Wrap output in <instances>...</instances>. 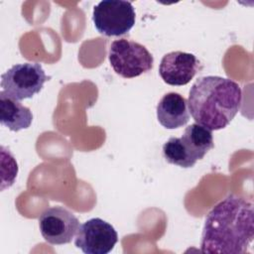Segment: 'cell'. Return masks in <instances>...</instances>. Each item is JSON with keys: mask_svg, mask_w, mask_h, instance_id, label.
<instances>
[{"mask_svg": "<svg viewBox=\"0 0 254 254\" xmlns=\"http://www.w3.org/2000/svg\"><path fill=\"white\" fill-rule=\"evenodd\" d=\"M254 238L251 199L229 194L207 214L200 241L202 253L244 254Z\"/></svg>", "mask_w": 254, "mask_h": 254, "instance_id": "1", "label": "cell"}, {"mask_svg": "<svg viewBox=\"0 0 254 254\" xmlns=\"http://www.w3.org/2000/svg\"><path fill=\"white\" fill-rule=\"evenodd\" d=\"M157 118L167 129L185 126L190 120L188 100L177 92L166 93L157 105Z\"/></svg>", "mask_w": 254, "mask_h": 254, "instance_id": "9", "label": "cell"}, {"mask_svg": "<svg viewBox=\"0 0 254 254\" xmlns=\"http://www.w3.org/2000/svg\"><path fill=\"white\" fill-rule=\"evenodd\" d=\"M39 227L43 238L50 244L69 243L79 227L77 217L64 206L46 209L39 217Z\"/></svg>", "mask_w": 254, "mask_h": 254, "instance_id": "7", "label": "cell"}, {"mask_svg": "<svg viewBox=\"0 0 254 254\" xmlns=\"http://www.w3.org/2000/svg\"><path fill=\"white\" fill-rule=\"evenodd\" d=\"M49 78L38 63L17 64L1 75V87L8 96L20 101L39 93Z\"/></svg>", "mask_w": 254, "mask_h": 254, "instance_id": "5", "label": "cell"}, {"mask_svg": "<svg viewBox=\"0 0 254 254\" xmlns=\"http://www.w3.org/2000/svg\"><path fill=\"white\" fill-rule=\"evenodd\" d=\"M200 68V63L193 54L176 51L166 54L160 63L159 74L170 85H186Z\"/></svg>", "mask_w": 254, "mask_h": 254, "instance_id": "8", "label": "cell"}, {"mask_svg": "<svg viewBox=\"0 0 254 254\" xmlns=\"http://www.w3.org/2000/svg\"><path fill=\"white\" fill-rule=\"evenodd\" d=\"M163 156L165 160L181 168H192L196 161L189 154L181 138L172 137L163 145Z\"/></svg>", "mask_w": 254, "mask_h": 254, "instance_id": "12", "label": "cell"}, {"mask_svg": "<svg viewBox=\"0 0 254 254\" xmlns=\"http://www.w3.org/2000/svg\"><path fill=\"white\" fill-rule=\"evenodd\" d=\"M108 59L114 71L124 78L137 77L151 70L154 64V58L145 46L127 39L111 43Z\"/></svg>", "mask_w": 254, "mask_h": 254, "instance_id": "3", "label": "cell"}, {"mask_svg": "<svg viewBox=\"0 0 254 254\" xmlns=\"http://www.w3.org/2000/svg\"><path fill=\"white\" fill-rule=\"evenodd\" d=\"M241 103L239 84L216 75L197 78L188 99L189 111L194 121L211 131L225 128L240 110Z\"/></svg>", "mask_w": 254, "mask_h": 254, "instance_id": "2", "label": "cell"}, {"mask_svg": "<svg viewBox=\"0 0 254 254\" xmlns=\"http://www.w3.org/2000/svg\"><path fill=\"white\" fill-rule=\"evenodd\" d=\"M33 114L30 108L0 91V122L11 131L18 132L31 126Z\"/></svg>", "mask_w": 254, "mask_h": 254, "instance_id": "10", "label": "cell"}, {"mask_svg": "<svg viewBox=\"0 0 254 254\" xmlns=\"http://www.w3.org/2000/svg\"><path fill=\"white\" fill-rule=\"evenodd\" d=\"M189 154L195 161L201 160L214 147L211 130L193 123L189 125L181 137Z\"/></svg>", "mask_w": 254, "mask_h": 254, "instance_id": "11", "label": "cell"}, {"mask_svg": "<svg viewBox=\"0 0 254 254\" xmlns=\"http://www.w3.org/2000/svg\"><path fill=\"white\" fill-rule=\"evenodd\" d=\"M136 12L132 3L124 0H103L96 4L92 12L95 29L106 37L127 34L134 26Z\"/></svg>", "mask_w": 254, "mask_h": 254, "instance_id": "4", "label": "cell"}, {"mask_svg": "<svg viewBox=\"0 0 254 254\" xmlns=\"http://www.w3.org/2000/svg\"><path fill=\"white\" fill-rule=\"evenodd\" d=\"M118 241L115 228L107 221L95 217L80 224L74 245L85 254H107Z\"/></svg>", "mask_w": 254, "mask_h": 254, "instance_id": "6", "label": "cell"}]
</instances>
